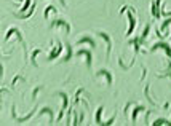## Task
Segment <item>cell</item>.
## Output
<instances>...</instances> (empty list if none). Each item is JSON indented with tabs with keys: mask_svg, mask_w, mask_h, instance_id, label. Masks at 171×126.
<instances>
[{
	"mask_svg": "<svg viewBox=\"0 0 171 126\" xmlns=\"http://www.w3.org/2000/svg\"><path fill=\"white\" fill-rule=\"evenodd\" d=\"M128 19H130V27H128V31H126V37L128 35H131L133 34V31H134V26H136V21H134V18H133V13H131V10H128Z\"/></svg>",
	"mask_w": 171,
	"mask_h": 126,
	"instance_id": "6da1fadb",
	"label": "cell"
},
{
	"mask_svg": "<svg viewBox=\"0 0 171 126\" xmlns=\"http://www.w3.org/2000/svg\"><path fill=\"white\" fill-rule=\"evenodd\" d=\"M77 56H87V66L91 67V62H93V59H91V51L90 50H80V51H77Z\"/></svg>",
	"mask_w": 171,
	"mask_h": 126,
	"instance_id": "7a4b0ae2",
	"label": "cell"
},
{
	"mask_svg": "<svg viewBox=\"0 0 171 126\" xmlns=\"http://www.w3.org/2000/svg\"><path fill=\"white\" fill-rule=\"evenodd\" d=\"M61 51H62V45H61V43H58V46H56L54 50H51V53H50L48 61H51V59H54V58H58V56L61 54Z\"/></svg>",
	"mask_w": 171,
	"mask_h": 126,
	"instance_id": "3957f363",
	"label": "cell"
},
{
	"mask_svg": "<svg viewBox=\"0 0 171 126\" xmlns=\"http://www.w3.org/2000/svg\"><path fill=\"white\" fill-rule=\"evenodd\" d=\"M59 96H61V99H62V107H61V113H59V117H58V120H61L62 115H64V110L67 109V96L64 94V93H59Z\"/></svg>",
	"mask_w": 171,
	"mask_h": 126,
	"instance_id": "277c9868",
	"label": "cell"
},
{
	"mask_svg": "<svg viewBox=\"0 0 171 126\" xmlns=\"http://www.w3.org/2000/svg\"><path fill=\"white\" fill-rule=\"evenodd\" d=\"M158 48H163V50L166 51V54L168 56H171V48L166 45V43H163V41H160V43H157V45H154L152 46V51H155V50H158Z\"/></svg>",
	"mask_w": 171,
	"mask_h": 126,
	"instance_id": "5b68a950",
	"label": "cell"
},
{
	"mask_svg": "<svg viewBox=\"0 0 171 126\" xmlns=\"http://www.w3.org/2000/svg\"><path fill=\"white\" fill-rule=\"evenodd\" d=\"M56 26H62V27H66V31L69 32L70 31V27H69V24L66 23L64 19H56V21H53L51 24H50V27H56Z\"/></svg>",
	"mask_w": 171,
	"mask_h": 126,
	"instance_id": "8992f818",
	"label": "cell"
},
{
	"mask_svg": "<svg viewBox=\"0 0 171 126\" xmlns=\"http://www.w3.org/2000/svg\"><path fill=\"white\" fill-rule=\"evenodd\" d=\"M99 35H101L104 40H106V43H107V56H109V53H110V50H112V43H110V37L107 35L106 32H99Z\"/></svg>",
	"mask_w": 171,
	"mask_h": 126,
	"instance_id": "52a82bcc",
	"label": "cell"
},
{
	"mask_svg": "<svg viewBox=\"0 0 171 126\" xmlns=\"http://www.w3.org/2000/svg\"><path fill=\"white\" fill-rule=\"evenodd\" d=\"M98 75H104V77H106V80H107V83H109V85L112 83V75H110V72H107V70H99V72H98Z\"/></svg>",
	"mask_w": 171,
	"mask_h": 126,
	"instance_id": "ba28073f",
	"label": "cell"
},
{
	"mask_svg": "<svg viewBox=\"0 0 171 126\" xmlns=\"http://www.w3.org/2000/svg\"><path fill=\"white\" fill-rule=\"evenodd\" d=\"M102 110H104V107L101 106V107H98V110H96V123L98 124H101L102 121H101V113H102Z\"/></svg>",
	"mask_w": 171,
	"mask_h": 126,
	"instance_id": "9c48e42d",
	"label": "cell"
},
{
	"mask_svg": "<svg viewBox=\"0 0 171 126\" xmlns=\"http://www.w3.org/2000/svg\"><path fill=\"white\" fill-rule=\"evenodd\" d=\"M141 110H144V107H142V106H138L136 109L133 110V117H131V120H133V121H136V118H138V113H139Z\"/></svg>",
	"mask_w": 171,
	"mask_h": 126,
	"instance_id": "30bf717a",
	"label": "cell"
},
{
	"mask_svg": "<svg viewBox=\"0 0 171 126\" xmlns=\"http://www.w3.org/2000/svg\"><path fill=\"white\" fill-rule=\"evenodd\" d=\"M43 113H48V115H50V117H51V118L54 117V115H53V110H51V109H48V107H45V109H42V110L39 112V117H40V115H43Z\"/></svg>",
	"mask_w": 171,
	"mask_h": 126,
	"instance_id": "8fae6325",
	"label": "cell"
},
{
	"mask_svg": "<svg viewBox=\"0 0 171 126\" xmlns=\"http://www.w3.org/2000/svg\"><path fill=\"white\" fill-rule=\"evenodd\" d=\"M85 41H88V43H90L91 46H93V48L96 46V43H95V41H93V40H91L90 37H83L82 40H78V43H85Z\"/></svg>",
	"mask_w": 171,
	"mask_h": 126,
	"instance_id": "7c38bea8",
	"label": "cell"
},
{
	"mask_svg": "<svg viewBox=\"0 0 171 126\" xmlns=\"http://www.w3.org/2000/svg\"><path fill=\"white\" fill-rule=\"evenodd\" d=\"M39 53H40V50H34V53H32V64L34 66H37V61H35V58H37Z\"/></svg>",
	"mask_w": 171,
	"mask_h": 126,
	"instance_id": "4fadbf2b",
	"label": "cell"
},
{
	"mask_svg": "<svg viewBox=\"0 0 171 126\" xmlns=\"http://www.w3.org/2000/svg\"><path fill=\"white\" fill-rule=\"evenodd\" d=\"M169 24H171V19H168V21H165V23H163V24H162V27H160V29H162V31H166V29H168V26H169Z\"/></svg>",
	"mask_w": 171,
	"mask_h": 126,
	"instance_id": "5bb4252c",
	"label": "cell"
},
{
	"mask_svg": "<svg viewBox=\"0 0 171 126\" xmlns=\"http://www.w3.org/2000/svg\"><path fill=\"white\" fill-rule=\"evenodd\" d=\"M50 11H54V8H53V6H48V8L45 10V18H48V13Z\"/></svg>",
	"mask_w": 171,
	"mask_h": 126,
	"instance_id": "9a60e30c",
	"label": "cell"
},
{
	"mask_svg": "<svg viewBox=\"0 0 171 126\" xmlns=\"http://www.w3.org/2000/svg\"><path fill=\"white\" fill-rule=\"evenodd\" d=\"M59 2H61V5H62V6H66V2H64V0H59Z\"/></svg>",
	"mask_w": 171,
	"mask_h": 126,
	"instance_id": "2e32d148",
	"label": "cell"
}]
</instances>
